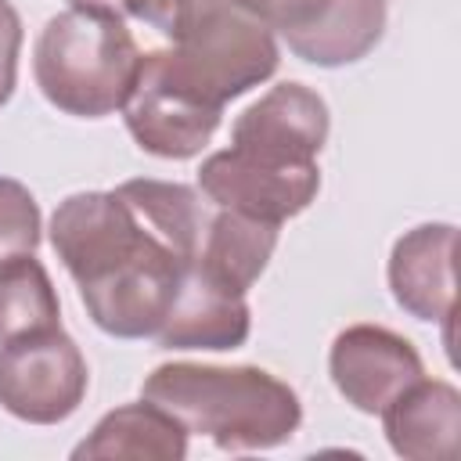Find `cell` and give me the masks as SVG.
I'll use <instances>...</instances> for the list:
<instances>
[{
	"label": "cell",
	"mask_w": 461,
	"mask_h": 461,
	"mask_svg": "<svg viewBox=\"0 0 461 461\" xmlns=\"http://www.w3.org/2000/svg\"><path fill=\"white\" fill-rule=\"evenodd\" d=\"M122 119L140 151L155 158H194L220 130L223 108L198 94L169 61V50L140 54Z\"/></svg>",
	"instance_id": "5b68a950"
},
{
	"label": "cell",
	"mask_w": 461,
	"mask_h": 461,
	"mask_svg": "<svg viewBox=\"0 0 461 461\" xmlns=\"http://www.w3.org/2000/svg\"><path fill=\"white\" fill-rule=\"evenodd\" d=\"M328 371L335 389L360 414H382L411 382L425 375L421 353L411 339L385 324H349L328 349Z\"/></svg>",
	"instance_id": "ba28073f"
},
{
	"label": "cell",
	"mask_w": 461,
	"mask_h": 461,
	"mask_svg": "<svg viewBox=\"0 0 461 461\" xmlns=\"http://www.w3.org/2000/svg\"><path fill=\"white\" fill-rule=\"evenodd\" d=\"M40 205L22 180L0 176V263L11 256L36 252L40 245Z\"/></svg>",
	"instance_id": "e0dca14e"
},
{
	"label": "cell",
	"mask_w": 461,
	"mask_h": 461,
	"mask_svg": "<svg viewBox=\"0 0 461 461\" xmlns=\"http://www.w3.org/2000/svg\"><path fill=\"white\" fill-rule=\"evenodd\" d=\"M252 331V310L245 295L216 285L194 263H187L162 328L155 331L162 349H238Z\"/></svg>",
	"instance_id": "8fae6325"
},
{
	"label": "cell",
	"mask_w": 461,
	"mask_h": 461,
	"mask_svg": "<svg viewBox=\"0 0 461 461\" xmlns=\"http://www.w3.org/2000/svg\"><path fill=\"white\" fill-rule=\"evenodd\" d=\"M140 50L126 18L90 7H68L47 18L32 50L40 94L65 115L104 119L122 108Z\"/></svg>",
	"instance_id": "7a4b0ae2"
},
{
	"label": "cell",
	"mask_w": 461,
	"mask_h": 461,
	"mask_svg": "<svg viewBox=\"0 0 461 461\" xmlns=\"http://www.w3.org/2000/svg\"><path fill=\"white\" fill-rule=\"evenodd\" d=\"M173 68L220 108L277 72V32L249 0H173L162 29Z\"/></svg>",
	"instance_id": "3957f363"
},
{
	"label": "cell",
	"mask_w": 461,
	"mask_h": 461,
	"mask_svg": "<svg viewBox=\"0 0 461 461\" xmlns=\"http://www.w3.org/2000/svg\"><path fill=\"white\" fill-rule=\"evenodd\" d=\"M61 328V303L36 252L0 263V346Z\"/></svg>",
	"instance_id": "2e32d148"
},
{
	"label": "cell",
	"mask_w": 461,
	"mask_h": 461,
	"mask_svg": "<svg viewBox=\"0 0 461 461\" xmlns=\"http://www.w3.org/2000/svg\"><path fill=\"white\" fill-rule=\"evenodd\" d=\"M169 7H173V0H144V14H140V18H144L148 25H155V29H162Z\"/></svg>",
	"instance_id": "44dd1931"
},
{
	"label": "cell",
	"mask_w": 461,
	"mask_h": 461,
	"mask_svg": "<svg viewBox=\"0 0 461 461\" xmlns=\"http://www.w3.org/2000/svg\"><path fill=\"white\" fill-rule=\"evenodd\" d=\"M382 429L396 457L454 461L461 436V393L443 378H418L382 407Z\"/></svg>",
	"instance_id": "7c38bea8"
},
{
	"label": "cell",
	"mask_w": 461,
	"mask_h": 461,
	"mask_svg": "<svg viewBox=\"0 0 461 461\" xmlns=\"http://www.w3.org/2000/svg\"><path fill=\"white\" fill-rule=\"evenodd\" d=\"M18 50H22V18L11 0H0V108L11 101L18 83Z\"/></svg>",
	"instance_id": "d6986e66"
},
{
	"label": "cell",
	"mask_w": 461,
	"mask_h": 461,
	"mask_svg": "<svg viewBox=\"0 0 461 461\" xmlns=\"http://www.w3.org/2000/svg\"><path fill=\"white\" fill-rule=\"evenodd\" d=\"M198 187L209 205L252 220L285 223L310 209L321 191L317 162H267L249 151H212L198 169Z\"/></svg>",
	"instance_id": "52a82bcc"
},
{
	"label": "cell",
	"mask_w": 461,
	"mask_h": 461,
	"mask_svg": "<svg viewBox=\"0 0 461 461\" xmlns=\"http://www.w3.org/2000/svg\"><path fill=\"white\" fill-rule=\"evenodd\" d=\"M249 4L259 11V18L274 32H281V40L317 25L321 14L331 7V0H249Z\"/></svg>",
	"instance_id": "ac0fdd59"
},
{
	"label": "cell",
	"mask_w": 461,
	"mask_h": 461,
	"mask_svg": "<svg viewBox=\"0 0 461 461\" xmlns=\"http://www.w3.org/2000/svg\"><path fill=\"white\" fill-rule=\"evenodd\" d=\"M50 245L76 288H86L155 252L187 259L162 234H155L119 191H76L58 202L50 216Z\"/></svg>",
	"instance_id": "277c9868"
},
{
	"label": "cell",
	"mask_w": 461,
	"mask_h": 461,
	"mask_svg": "<svg viewBox=\"0 0 461 461\" xmlns=\"http://www.w3.org/2000/svg\"><path fill=\"white\" fill-rule=\"evenodd\" d=\"M385 0H331L317 25L288 36V50L317 68H342L367 58L385 32Z\"/></svg>",
	"instance_id": "9a60e30c"
},
{
	"label": "cell",
	"mask_w": 461,
	"mask_h": 461,
	"mask_svg": "<svg viewBox=\"0 0 461 461\" xmlns=\"http://www.w3.org/2000/svg\"><path fill=\"white\" fill-rule=\"evenodd\" d=\"M331 115L306 83H277L252 101L230 126V148L267 162H317L328 144Z\"/></svg>",
	"instance_id": "9c48e42d"
},
{
	"label": "cell",
	"mask_w": 461,
	"mask_h": 461,
	"mask_svg": "<svg viewBox=\"0 0 461 461\" xmlns=\"http://www.w3.org/2000/svg\"><path fill=\"white\" fill-rule=\"evenodd\" d=\"M72 7H90V11H108L119 18H140L144 14V0H68Z\"/></svg>",
	"instance_id": "ffe728a7"
},
{
	"label": "cell",
	"mask_w": 461,
	"mask_h": 461,
	"mask_svg": "<svg viewBox=\"0 0 461 461\" xmlns=\"http://www.w3.org/2000/svg\"><path fill=\"white\" fill-rule=\"evenodd\" d=\"M277 230H281L277 223L252 220L230 209H216V216L205 220V230H202V241L191 263L216 285L245 295L267 270L277 249Z\"/></svg>",
	"instance_id": "5bb4252c"
},
{
	"label": "cell",
	"mask_w": 461,
	"mask_h": 461,
	"mask_svg": "<svg viewBox=\"0 0 461 461\" xmlns=\"http://www.w3.org/2000/svg\"><path fill=\"white\" fill-rule=\"evenodd\" d=\"M140 396L169 411L187 436H205L230 454L274 450L303 425L299 393L256 364H158L144 378Z\"/></svg>",
	"instance_id": "6da1fadb"
},
{
	"label": "cell",
	"mask_w": 461,
	"mask_h": 461,
	"mask_svg": "<svg viewBox=\"0 0 461 461\" xmlns=\"http://www.w3.org/2000/svg\"><path fill=\"white\" fill-rule=\"evenodd\" d=\"M454 252L457 227L454 223H418L393 241L389 252V292L400 310L418 321L443 324L450 342L454 324Z\"/></svg>",
	"instance_id": "30bf717a"
},
{
	"label": "cell",
	"mask_w": 461,
	"mask_h": 461,
	"mask_svg": "<svg viewBox=\"0 0 461 461\" xmlns=\"http://www.w3.org/2000/svg\"><path fill=\"white\" fill-rule=\"evenodd\" d=\"M76 461L97 457H130V461H184L187 457V429L151 400L122 403L108 411L83 443L72 450Z\"/></svg>",
	"instance_id": "4fadbf2b"
},
{
	"label": "cell",
	"mask_w": 461,
	"mask_h": 461,
	"mask_svg": "<svg viewBox=\"0 0 461 461\" xmlns=\"http://www.w3.org/2000/svg\"><path fill=\"white\" fill-rule=\"evenodd\" d=\"M90 389L83 349L65 328L0 346V407L29 425L68 421Z\"/></svg>",
	"instance_id": "8992f818"
}]
</instances>
